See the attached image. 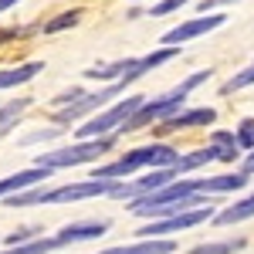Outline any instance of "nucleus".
Instances as JSON below:
<instances>
[{"label": "nucleus", "instance_id": "f3484780", "mask_svg": "<svg viewBox=\"0 0 254 254\" xmlns=\"http://www.w3.org/2000/svg\"><path fill=\"white\" fill-rule=\"evenodd\" d=\"M210 146H214V153L220 163H234L241 156V146H237V136L234 132H224V129H217L214 136H210Z\"/></svg>", "mask_w": 254, "mask_h": 254}, {"label": "nucleus", "instance_id": "1a4fd4ad", "mask_svg": "<svg viewBox=\"0 0 254 254\" xmlns=\"http://www.w3.org/2000/svg\"><path fill=\"white\" fill-rule=\"evenodd\" d=\"M217 119L214 109H180V112H173L170 119H163L156 126V136H170V132H180V129H193V126H210Z\"/></svg>", "mask_w": 254, "mask_h": 254}, {"label": "nucleus", "instance_id": "9d476101", "mask_svg": "<svg viewBox=\"0 0 254 254\" xmlns=\"http://www.w3.org/2000/svg\"><path fill=\"white\" fill-rule=\"evenodd\" d=\"M44 180H51V170L48 166H31V170H20V173H10L0 180V200L10 193H20V190H27V187H38V183H44Z\"/></svg>", "mask_w": 254, "mask_h": 254}, {"label": "nucleus", "instance_id": "aec40b11", "mask_svg": "<svg viewBox=\"0 0 254 254\" xmlns=\"http://www.w3.org/2000/svg\"><path fill=\"white\" fill-rule=\"evenodd\" d=\"M78 20H81V10H64V14H58L55 20L44 24V34H58V31H64V27H75Z\"/></svg>", "mask_w": 254, "mask_h": 254}, {"label": "nucleus", "instance_id": "7ed1b4c3", "mask_svg": "<svg viewBox=\"0 0 254 254\" xmlns=\"http://www.w3.org/2000/svg\"><path fill=\"white\" fill-rule=\"evenodd\" d=\"M180 153H176L173 146H166V142H153V146H139V149H129L126 156H119L116 163H109V166H98L95 170V180H119V176H129L136 173V170H146V166H173Z\"/></svg>", "mask_w": 254, "mask_h": 254}, {"label": "nucleus", "instance_id": "dca6fc26", "mask_svg": "<svg viewBox=\"0 0 254 254\" xmlns=\"http://www.w3.org/2000/svg\"><path fill=\"white\" fill-rule=\"evenodd\" d=\"M38 71H44V64H41V61H27V64H17V68L0 71V92H3V88H14V85H24V81H31Z\"/></svg>", "mask_w": 254, "mask_h": 254}, {"label": "nucleus", "instance_id": "4be33fe9", "mask_svg": "<svg viewBox=\"0 0 254 254\" xmlns=\"http://www.w3.org/2000/svg\"><path fill=\"white\" fill-rule=\"evenodd\" d=\"M237 146H241V149H254V122L251 119H244V122L237 126Z\"/></svg>", "mask_w": 254, "mask_h": 254}, {"label": "nucleus", "instance_id": "6e6552de", "mask_svg": "<svg viewBox=\"0 0 254 254\" xmlns=\"http://www.w3.org/2000/svg\"><path fill=\"white\" fill-rule=\"evenodd\" d=\"M220 24H227V14H207V17H193V20H187V24H180V27H173V31H166L159 44H187V41L200 38V34H210V31H217Z\"/></svg>", "mask_w": 254, "mask_h": 254}, {"label": "nucleus", "instance_id": "f03ea898", "mask_svg": "<svg viewBox=\"0 0 254 254\" xmlns=\"http://www.w3.org/2000/svg\"><path fill=\"white\" fill-rule=\"evenodd\" d=\"M116 180H85V183H68V187H55V190H44V187H27L20 193L3 196V207H31V203H75V200H92V196H105L112 193Z\"/></svg>", "mask_w": 254, "mask_h": 254}, {"label": "nucleus", "instance_id": "6ab92c4d", "mask_svg": "<svg viewBox=\"0 0 254 254\" xmlns=\"http://www.w3.org/2000/svg\"><path fill=\"white\" fill-rule=\"evenodd\" d=\"M27 105H31V98H17V102H10V105H3V109H0V136L10 129V122H14Z\"/></svg>", "mask_w": 254, "mask_h": 254}, {"label": "nucleus", "instance_id": "ddd939ff", "mask_svg": "<svg viewBox=\"0 0 254 254\" xmlns=\"http://www.w3.org/2000/svg\"><path fill=\"white\" fill-rule=\"evenodd\" d=\"M248 187V173H220V176H207L203 190L207 193H237Z\"/></svg>", "mask_w": 254, "mask_h": 254}, {"label": "nucleus", "instance_id": "b1692460", "mask_svg": "<svg viewBox=\"0 0 254 254\" xmlns=\"http://www.w3.org/2000/svg\"><path fill=\"white\" fill-rule=\"evenodd\" d=\"M241 173H248V176L254 173V153H251V156H248V159H244V166H241Z\"/></svg>", "mask_w": 254, "mask_h": 254}, {"label": "nucleus", "instance_id": "20e7f679", "mask_svg": "<svg viewBox=\"0 0 254 254\" xmlns=\"http://www.w3.org/2000/svg\"><path fill=\"white\" fill-rule=\"evenodd\" d=\"M116 142V132L112 136H92L81 139L75 146H61V149H51V153H38V166H48L51 173L55 170H64V166H81V163H95V159L105 156V149Z\"/></svg>", "mask_w": 254, "mask_h": 254}, {"label": "nucleus", "instance_id": "f257e3e1", "mask_svg": "<svg viewBox=\"0 0 254 254\" xmlns=\"http://www.w3.org/2000/svg\"><path fill=\"white\" fill-rule=\"evenodd\" d=\"M210 68H203V71H193L190 78H183L180 85H176L173 92H166V95L159 98H149V102H142L132 116L126 119V126L119 129V132H136V129H142V126H153V122H163V119H170L173 112H180L183 109V102H187V95L193 92V88H200L203 81H210Z\"/></svg>", "mask_w": 254, "mask_h": 254}, {"label": "nucleus", "instance_id": "423d86ee", "mask_svg": "<svg viewBox=\"0 0 254 254\" xmlns=\"http://www.w3.org/2000/svg\"><path fill=\"white\" fill-rule=\"evenodd\" d=\"M129 85H132V81L116 78L109 88H102V92H92V95H85V92H81V95H75L71 102H64V105H58V109H55V122L68 126V122H78L81 116H88V112H98V109H105V105H109V98L122 95Z\"/></svg>", "mask_w": 254, "mask_h": 254}, {"label": "nucleus", "instance_id": "39448f33", "mask_svg": "<svg viewBox=\"0 0 254 254\" xmlns=\"http://www.w3.org/2000/svg\"><path fill=\"white\" fill-rule=\"evenodd\" d=\"M146 102V95H126L122 102H116V105H109L105 112H98V116H92L85 126H78V139H92V136H112V132H119L122 126H126V119L136 112L139 105Z\"/></svg>", "mask_w": 254, "mask_h": 254}, {"label": "nucleus", "instance_id": "a211bd4d", "mask_svg": "<svg viewBox=\"0 0 254 254\" xmlns=\"http://www.w3.org/2000/svg\"><path fill=\"white\" fill-rule=\"evenodd\" d=\"M248 248V241L244 237H234V241H217V244H200V248H193L190 254H237Z\"/></svg>", "mask_w": 254, "mask_h": 254}, {"label": "nucleus", "instance_id": "412c9836", "mask_svg": "<svg viewBox=\"0 0 254 254\" xmlns=\"http://www.w3.org/2000/svg\"><path fill=\"white\" fill-rule=\"evenodd\" d=\"M248 85H254V64H248L244 71H237L231 81H224V85H220V92H224V95H231V92H241V88H248Z\"/></svg>", "mask_w": 254, "mask_h": 254}, {"label": "nucleus", "instance_id": "5701e85b", "mask_svg": "<svg viewBox=\"0 0 254 254\" xmlns=\"http://www.w3.org/2000/svg\"><path fill=\"white\" fill-rule=\"evenodd\" d=\"M190 0H159V3H153L149 7V17H163V14H173V10H180V7H187Z\"/></svg>", "mask_w": 254, "mask_h": 254}, {"label": "nucleus", "instance_id": "9b49d317", "mask_svg": "<svg viewBox=\"0 0 254 254\" xmlns=\"http://www.w3.org/2000/svg\"><path fill=\"white\" fill-rule=\"evenodd\" d=\"M109 231V220H78V224H68V227H61L58 241L61 248H68V244H81V241H95V237H105Z\"/></svg>", "mask_w": 254, "mask_h": 254}, {"label": "nucleus", "instance_id": "2eb2a0df", "mask_svg": "<svg viewBox=\"0 0 254 254\" xmlns=\"http://www.w3.org/2000/svg\"><path fill=\"white\" fill-rule=\"evenodd\" d=\"M61 241L58 237H27L20 244H7V251L0 254H48V251H58Z\"/></svg>", "mask_w": 254, "mask_h": 254}, {"label": "nucleus", "instance_id": "4468645a", "mask_svg": "<svg viewBox=\"0 0 254 254\" xmlns=\"http://www.w3.org/2000/svg\"><path fill=\"white\" fill-rule=\"evenodd\" d=\"M248 217H254V193L251 196H244V200H237L234 207H224V210H217L210 220L214 224H241V220H248Z\"/></svg>", "mask_w": 254, "mask_h": 254}, {"label": "nucleus", "instance_id": "0eeeda50", "mask_svg": "<svg viewBox=\"0 0 254 254\" xmlns=\"http://www.w3.org/2000/svg\"><path fill=\"white\" fill-rule=\"evenodd\" d=\"M214 217V207L203 203V207H193V210H183V214H170V217H153V224L139 227V237H159V234H180V231H190L196 224H207Z\"/></svg>", "mask_w": 254, "mask_h": 254}, {"label": "nucleus", "instance_id": "f8f14e48", "mask_svg": "<svg viewBox=\"0 0 254 254\" xmlns=\"http://www.w3.org/2000/svg\"><path fill=\"white\" fill-rule=\"evenodd\" d=\"M176 244L170 237H146V241H136V244H122V248H109L102 254H173Z\"/></svg>", "mask_w": 254, "mask_h": 254}]
</instances>
